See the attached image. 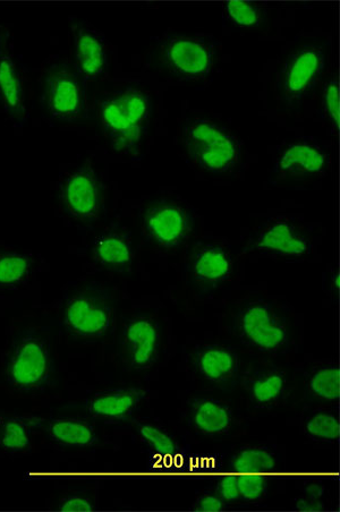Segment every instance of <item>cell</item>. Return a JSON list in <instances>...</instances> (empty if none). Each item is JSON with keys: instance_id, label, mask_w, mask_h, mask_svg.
<instances>
[{"instance_id": "obj_11", "label": "cell", "mask_w": 340, "mask_h": 512, "mask_svg": "<svg viewBox=\"0 0 340 512\" xmlns=\"http://www.w3.org/2000/svg\"><path fill=\"white\" fill-rule=\"evenodd\" d=\"M329 158L318 144L300 141L289 144L277 158L275 174L283 181H308L326 172Z\"/></svg>"}, {"instance_id": "obj_22", "label": "cell", "mask_w": 340, "mask_h": 512, "mask_svg": "<svg viewBox=\"0 0 340 512\" xmlns=\"http://www.w3.org/2000/svg\"><path fill=\"white\" fill-rule=\"evenodd\" d=\"M225 19L238 29L254 30L267 21L266 7L253 2H227L224 4Z\"/></svg>"}, {"instance_id": "obj_25", "label": "cell", "mask_w": 340, "mask_h": 512, "mask_svg": "<svg viewBox=\"0 0 340 512\" xmlns=\"http://www.w3.org/2000/svg\"><path fill=\"white\" fill-rule=\"evenodd\" d=\"M310 389L314 396L336 401L340 396V372L337 365L325 366L312 375Z\"/></svg>"}, {"instance_id": "obj_32", "label": "cell", "mask_w": 340, "mask_h": 512, "mask_svg": "<svg viewBox=\"0 0 340 512\" xmlns=\"http://www.w3.org/2000/svg\"><path fill=\"white\" fill-rule=\"evenodd\" d=\"M93 509L95 508L88 499L79 496L68 497L59 505V510L64 512H90Z\"/></svg>"}, {"instance_id": "obj_17", "label": "cell", "mask_w": 340, "mask_h": 512, "mask_svg": "<svg viewBox=\"0 0 340 512\" xmlns=\"http://www.w3.org/2000/svg\"><path fill=\"white\" fill-rule=\"evenodd\" d=\"M0 99L7 113L21 117L24 112L23 88L20 73L10 53L0 51Z\"/></svg>"}, {"instance_id": "obj_1", "label": "cell", "mask_w": 340, "mask_h": 512, "mask_svg": "<svg viewBox=\"0 0 340 512\" xmlns=\"http://www.w3.org/2000/svg\"><path fill=\"white\" fill-rule=\"evenodd\" d=\"M151 99L138 88H126L101 101L99 116L115 151L138 155L151 119Z\"/></svg>"}, {"instance_id": "obj_35", "label": "cell", "mask_w": 340, "mask_h": 512, "mask_svg": "<svg viewBox=\"0 0 340 512\" xmlns=\"http://www.w3.org/2000/svg\"><path fill=\"white\" fill-rule=\"evenodd\" d=\"M296 509L304 512H317L325 510V506L319 500L306 498L297 502Z\"/></svg>"}, {"instance_id": "obj_23", "label": "cell", "mask_w": 340, "mask_h": 512, "mask_svg": "<svg viewBox=\"0 0 340 512\" xmlns=\"http://www.w3.org/2000/svg\"><path fill=\"white\" fill-rule=\"evenodd\" d=\"M31 267L28 255L0 253V288L16 287L24 283L30 275Z\"/></svg>"}, {"instance_id": "obj_28", "label": "cell", "mask_w": 340, "mask_h": 512, "mask_svg": "<svg viewBox=\"0 0 340 512\" xmlns=\"http://www.w3.org/2000/svg\"><path fill=\"white\" fill-rule=\"evenodd\" d=\"M306 431L314 439L335 441L339 438V422L334 415L320 413L314 415L306 424Z\"/></svg>"}, {"instance_id": "obj_16", "label": "cell", "mask_w": 340, "mask_h": 512, "mask_svg": "<svg viewBox=\"0 0 340 512\" xmlns=\"http://www.w3.org/2000/svg\"><path fill=\"white\" fill-rule=\"evenodd\" d=\"M93 256L101 267L123 271L131 266L133 250L130 238L118 232H108L97 238Z\"/></svg>"}, {"instance_id": "obj_19", "label": "cell", "mask_w": 340, "mask_h": 512, "mask_svg": "<svg viewBox=\"0 0 340 512\" xmlns=\"http://www.w3.org/2000/svg\"><path fill=\"white\" fill-rule=\"evenodd\" d=\"M200 373L211 382L231 379L237 369L235 354L224 347H208L198 356Z\"/></svg>"}, {"instance_id": "obj_13", "label": "cell", "mask_w": 340, "mask_h": 512, "mask_svg": "<svg viewBox=\"0 0 340 512\" xmlns=\"http://www.w3.org/2000/svg\"><path fill=\"white\" fill-rule=\"evenodd\" d=\"M160 336L156 323L148 318H136L127 323L123 348L132 368L148 369L156 362Z\"/></svg>"}, {"instance_id": "obj_14", "label": "cell", "mask_w": 340, "mask_h": 512, "mask_svg": "<svg viewBox=\"0 0 340 512\" xmlns=\"http://www.w3.org/2000/svg\"><path fill=\"white\" fill-rule=\"evenodd\" d=\"M73 45L76 65L85 78L96 80L104 75L108 64L107 48L96 30L84 24L74 25Z\"/></svg>"}, {"instance_id": "obj_18", "label": "cell", "mask_w": 340, "mask_h": 512, "mask_svg": "<svg viewBox=\"0 0 340 512\" xmlns=\"http://www.w3.org/2000/svg\"><path fill=\"white\" fill-rule=\"evenodd\" d=\"M141 400V392L136 390H119L99 395L91 400L89 411L91 414L107 418V420H121L129 416Z\"/></svg>"}, {"instance_id": "obj_34", "label": "cell", "mask_w": 340, "mask_h": 512, "mask_svg": "<svg viewBox=\"0 0 340 512\" xmlns=\"http://www.w3.org/2000/svg\"><path fill=\"white\" fill-rule=\"evenodd\" d=\"M224 509V503L217 497H204L197 506L198 511L202 512H218Z\"/></svg>"}, {"instance_id": "obj_31", "label": "cell", "mask_w": 340, "mask_h": 512, "mask_svg": "<svg viewBox=\"0 0 340 512\" xmlns=\"http://www.w3.org/2000/svg\"><path fill=\"white\" fill-rule=\"evenodd\" d=\"M141 437L149 445L161 452V454H173L175 452V443L166 433L160 431L152 425H143L140 429Z\"/></svg>"}, {"instance_id": "obj_30", "label": "cell", "mask_w": 340, "mask_h": 512, "mask_svg": "<svg viewBox=\"0 0 340 512\" xmlns=\"http://www.w3.org/2000/svg\"><path fill=\"white\" fill-rule=\"evenodd\" d=\"M241 497L249 501H257L265 496L267 483L259 475H242L236 479Z\"/></svg>"}, {"instance_id": "obj_9", "label": "cell", "mask_w": 340, "mask_h": 512, "mask_svg": "<svg viewBox=\"0 0 340 512\" xmlns=\"http://www.w3.org/2000/svg\"><path fill=\"white\" fill-rule=\"evenodd\" d=\"M242 337L248 343L266 353H275L287 344L285 324L270 306L254 303L246 307L238 320Z\"/></svg>"}, {"instance_id": "obj_21", "label": "cell", "mask_w": 340, "mask_h": 512, "mask_svg": "<svg viewBox=\"0 0 340 512\" xmlns=\"http://www.w3.org/2000/svg\"><path fill=\"white\" fill-rule=\"evenodd\" d=\"M193 421L202 433L215 435L231 428L232 416L223 405L216 401L204 400L195 407Z\"/></svg>"}, {"instance_id": "obj_12", "label": "cell", "mask_w": 340, "mask_h": 512, "mask_svg": "<svg viewBox=\"0 0 340 512\" xmlns=\"http://www.w3.org/2000/svg\"><path fill=\"white\" fill-rule=\"evenodd\" d=\"M255 246L263 253L284 258H302L311 250L309 237L292 221L285 219L271 221L263 228Z\"/></svg>"}, {"instance_id": "obj_24", "label": "cell", "mask_w": 340, "mask_h": 512, "mask_svg": "<svg viewBox=\"0 0 340 512\" xmlns=\"http://www.w3.org/2000/svg\"><path fill=\"white\" fill-rule=\"evenodd\" d=\"M275 467V458L263 449H245L232 464L233 471L241 474L270 473Z\"/></svg>"}, {"instance_id": "obj_36", "label": "cell", "mask_w": 340, "mask_h": 512, "mask_svg": "<svg viewBox=\"0 0 340 512\" xmlns=\"http://www.w3.org/2000/svg\"><path fill=\"white\" fill-rule=\"evenodd\" d=\"M323 494H325V489L318 483L310 484L308 488L305 489V496L309 499L319 500Z\"/></svg>"}, {"instance_id": "obj_6", "label": "cell", "mask_w": 340, "mask_h": 512, "mask_svg": "<svg viewBox=\"0 0 340 512\" xmlns=\"http://www.w3.org/2000/svg\"><path fill=\"white\" fill-rule=\"evenodd\" d=\"M6 377L17 390L32 392L44 388L50 377L46 340L32 331L17 339L8 357Z\"/></svg>"}, {"instance_id": "obj_2", "label": "cell", "mask_w": 340, "mask_h": 512, "mask_svg": "<svg viewBox=\"0 0 340 512\" xmlns=\"http://www.w3.org/2000/svg\"><path fill=\"white\" fill-rule=\"evenodd\" d=\"M217 46L208 37L169 34L153 49L151 65L155 70L178 82L206 79L217 61Z\"/></svg>"}, {"instance_id": "obj_3", "label": "cell", "mask_w": 340, "mask_h": 512, "mask_svg": "<svg viewBox=\"0 0 340 512\" xmlns=\"http://www.w3.org/2000/svg\"><path fill=\"white\" fill-rule=\"evenodd\" d=\"M329 46L310 41L286 57L276 80V96L287 108L299 107L317 89L327 70Z\"/></svg>"}, {"instance_id": "obj_4", "label": "cell", "mask_w": 340, "mask_h": 512, "mask_svg": "<svg viewBox=\"0 0 340 512\" xmlns=\"http://www.w3.org/2000/svg\"><path fill=\"white\" fill-rule=\"evenodd\" d=\"M183 144L192 164L212 174H224L240 161L241 150L225 128L197 119L185 127Z\"/></svg>"}, {"instance_id": "obj_7", "label": "cell", "mask_w": 340, "mask_h": 512, "mask_svg": "<svg viewBox=\"0 0 340 512\" xmlns=\"http://www.w3.org/2000/svg\"><path fill=\"white\" fill-rule=\"evenodd\" d=\"M142 229L148 240L161 250L173 251L184 245L193 232L192 217L172 201L151 203L142 215Z\"/></svg>"}, {"instance_id": "obj_10", "label": "cell", "mask_w": 340, "mask_h": 512, "mask_svg": "<svg viewBox=\"0 0 340 512\" xmlns=\"http://www.w3.org/2000/svg\"><path fill=\"white\" fill-rule=\"evenodd\" d=\"M64 207L83 223H91L100 215L104 195L95 170L83 167L66 178L62 190Z\"/></svg>"}, {"instance_id": "obj_20", "label": "cell", "mask_w": 340, "mask_h": 512, "mask_svg": "<svg viewBox=\"0 0 340 512\" xmlns=\"http://www.w3.org/2000/svg\"><path fill=\"white\" fill-rule=\"evenodd\" d=\"M49 435L64 447H88L96 441V434L87 422L75 418H61L49 425Z\"/></svg>"}, {"instance_id": "obj_15", "label": "cell", "mask_w": 340, "mask_h": 512, "mask_svg": "<svg viewBox=\"0 0 340 512\" xmlns=\"http://www.w3.org/2000/svg\"><path fill=\"white\" fill-rule=\"evenodd\" d=\"M192 276L198 284L216 287L231 276L233 263L231 255L218 245H201L191 258Z\"/></svg>"}, {"instance_id": "obj_5", "label": "cell", "mask_w": 340, "mask_h": 512, "mask_svg": "<svg viewBox=\"0 0 340 512\" xmlns=\"http://www.w3.org/2000/svg\"><path fill=\"white\" fill-rule=\"evenodd\" d=\"M66 330L75 337L96 339L112 326L113 306L106 290L83 287L67 301L63 311Z\"/></svg>"}, {"instance_id": "obj_27", "label": "cell", "mask_w": 340, "mask_h": 512, "mask_svg": "<svg viewBox=\"0 0 340 512\" xmlns=\"http://www.w3.org/2000/svg\"><path fill=\"white\" fill-rule=\"evenodd\" d=\"M0 445L11 452L27 450L30 446V435L21 421L10 420L4 425Z\"/></svg>"}, {"instance_id": "obj_26", "label": "cell", "mask_w": 340, "mask_h": 512, "mask_svg": "<svg viewBox=\"0 0 340 512\" xmlns=\"http://www.w3.org/2000/svg\"><path fill=\"white\" fill-rule=\"evenodd\" d=\"M285 388V379L282 374L268 373L253 383L252 395L261 404H268L276 400Z\"/></svg>"}, {"instance_id": "obj_29", "label": "cell", "mask_w": 340, "mask_h": 512, "mask_svg": "<svg viewBox=\"0 0 340 512\" xmlns=\"http://www.w3.org/2000/svg\"><path fill=\"white\" fill-rule=\"evenodd\" d=\"M322 109L325 112L328 121L333 125L334 130L339 128L340 105H339V85L336 78L327 81L322 93Z\"/></svg>"}, {"instance_id": "obj_37", "label": "cell", "mask_w": 340, "mask_h": 512, "mask_svg": "<svg viewBox=\"0 0 340 512\" xmlns=\"http://www.w3.org/2000/svg\"><path fill=\"white\" fill-rule=\"evenodd\" d=\"M340 277L339 275H336L335 278H334V284L336 286L337 289H339V286H340Z\"/></svg>"}, {"instance_id": "obj_33", "label": "cell", "mask_w": 340, "mask_h": 512, "mask_svg": "<svg viewBox=\"0 0 340 512\" xmlns=\"http://www.w3.org/2000/svg\"><path fill=\"white\" fill-rule=\"evenodd\" d=\"M219 493L221 498L226 501H236L241 498L240 490L234 477H226L219 484Z\"/></svg>"}, {"instance_id": "obj_8", "label": "cell", "mask_w": 340, "mask_h": 512, "mask_svg": "<svg viewBox=\"0 0 340 512\" xmlns=\"http://www.w3.org/2000/svg\"><path fill=\"white\" fill-rule=\"evenodd\" d=\"M44 101L48 113L62 121L79 117L84 93L78 76L67 65H56L45 74Z\"/></svg>"}]
</instances>
